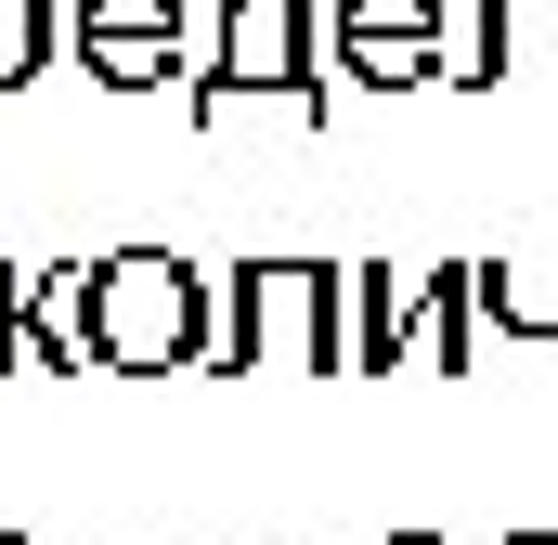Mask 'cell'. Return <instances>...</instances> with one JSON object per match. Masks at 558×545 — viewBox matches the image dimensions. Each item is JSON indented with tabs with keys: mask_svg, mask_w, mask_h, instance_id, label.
<instances>
[{
	"mask_svg": "<svg viewBox=\"0 0 558 545\" xmlns=\"http://www.w3.org/2000/svg\"><path fill=\"white\" fill-rule=\"evenodd\" d=\"M39 299H52V272H0V377L39 364Z\"/></svg>",
	"mask_w": 558,
	"mask_h": 545,
	"instance_id": "obj_11",
	"label": "cell"
},
{
	"mask_svg": "<svg viewBox=\"0 0 558 545\" xmlns=\"http://www.w3.org/2000/svg\"><path fill=\"white\" fill-rule=\"evenodd\" d=\"M351 377V261H234L221 272V364L208 377Z\"/></svg>",
	"mask_w": 558,
	"mask_h": 545,
	"instance_id": "obj_3",
	"label": "cell"
},
{
	"mask_svg": "<svg viewBox=\"0 0 558 545\" xmlns=\"http://www.w3.org/2000/svg\"><path fill=\"white\" fill-rule=\"evenodd\" d=\"M52 39H65V0H0V105L52 65Z\"/></svg>",
	"mask_w": 558,
	"mask_h": 545,
	"instance_id": "obj_10",
	"label": "cell"
},
{
	"mask_svg": "<svg viewBox=\"0 0 558 545\" xmlns=\"http://www.w3.org/2000/svg\"><path fill=\"white\" fill-rule=\"evenodd\" d=\"M403 377H481V261L416 272V351H403Z\"/></svg>",
	"mask_w": 558,
	"mask_h": 545,
	"instance_id": "obj_7",
	"label": "cell"
},
{
	"mask_svg": "<svg viewBox=\"0 0 558 545\" xmlns=\"http://www.w3.org/2000/svg\"><path fill=\"white\" fill-rule=\"evenodd\" d=\"M507 545H558V533H507Z\"/></svg>",
	"mask_w": 558,
	"mask_h": 545,
	"instance_id": "obj_13",
	"label": "cell"
},
{
	"mask_svg": "<svg viewBox=\"0 0 558 545\" xmlns=\"http://www.w3.org/2000/svg\"><path fill=\"white\" fill-rule=\"evenodd\" d=\"M454 65L441 0H338V78L351 92H428Z\"/></svg>",
	"mask_w": 558,
	"mask_h": 545,
	"instance_id": "obj_4",
	"label": "cell"
},
{
	"mask_svg": "<svg viewBox=\"0 0 558 545\" xmlns=\"http://www.w3.org/2000/svg\"><path fill=\"white\" fill-rule=\"evenodd\" d=\"M403 351H416V272L351 261V377H403Z\"/></svg>",
	"mask_w": 558,
	"mask_h": 545,
	"instance_id": "obj_8",
	"label": "cell"
},
{
	"mask_svg": "<svg viewBox=\"0 0 558 545\" xmlns=\"http://www.w3.org/2000/svg\"><path fill=\"white\" fill-rule=\"evenodd\" d=\"M390 545H441V533H390Z\"/></svg>",
	"mask_w": 558,
	"mask_h": 545,
	"instance_id": "obj_12",
	"label": "cell"
},
{
	"mask_svg": "<svg viewBox=\"0 0 558 545\" xmlns=\"http://www.w3.org/2000/svg\"><path fill=\"white\" fill-rule=\"evenodd\" d=\"M481 325H494V338H520V351H546V364H558V261H533V272L481 261Z\"/></svg>",
	"mask_w": 558,
	"mask_h": 545,
	"instance_id": "obj_9",
	"label": "cell"
},
{
	"mask_svg": "<svg viewBox=\"0 0 558 545\" xmlns=\"http://www.w3.org/2000/svg\"><path fill=\"white\" fill-rule=\"evenodd\" d=\"M0 545H26V533H0Z\"/></svg>",
	"mask_w": 558,
	"mask_h": 545,
	"instance_id": "obj_14",
	"label": "cell"
},
{
	"mask_svg": "<svg viewBox=\"0 0 558 545\" xmlns=\"http://www.w3.org/2000/svg\"><path fill=\"white\" fill-rule=\"evenodd\" d=\"M78 65L105 92H169L182 78V0H78Z\"/></svg>",
	"mask_w": 558,
	"mask_h": 545,
	"instance_id": "obj_5",
	"label": "cell"
},
{
	"mask_svg": "<svg viewBox=\"0 0 558 545\" xmlns=\"http://www.w3.org/2000/svg\"><path fill=\"white\" fill-rule=\"evenodd\" d=\"M338 78V0H208V65L182 92L195 131H221L234 105H286L299 131H325Z\"/></svg>",
	"mask_w": 558,
	"mask_h": 545,
	"instance_id": "obj_2",
	"label": "cell"
},
{
	"mask_svg": "<svg viewBox=\"0 0 558 545\" xmlns=\"http://www.w3.org/2000/svg\"><path fill=\"white\" fill-rule=\"evenodd\" d=\"M454 92H494V78H558V0H468V39L441 65Z\"/></svg>",
	"mask_w": 558,
	"mask_h": 545,
	"instance_id": "obj_6",
	"label": "cell"
},
{
	"mask_svg": "<svg viewBox=\"0 0 558 545\" xmlns=\"http://www.w3.org/2000/svg\"><path fill=\"white\" fill-rule=\"evenodd\" d=\"M78 351L92 377H195L221 364V272L169 261V247H118L78 272Z\"/></svg>",
	"mask_w": 558,
	"mask_h": 545,
	"instance_id": "obj_1",
	"label": "cell"
}]
</instances>
